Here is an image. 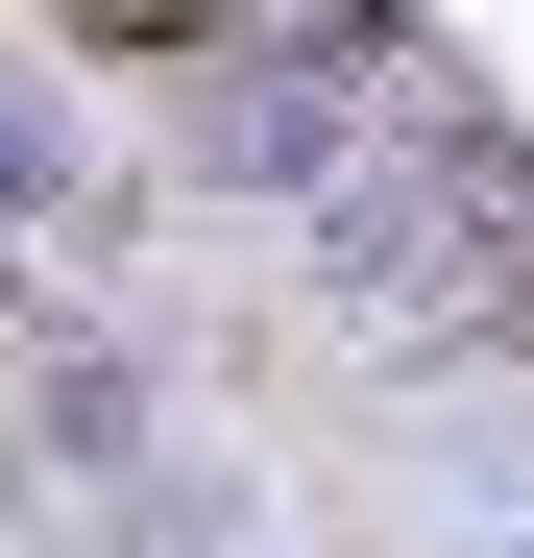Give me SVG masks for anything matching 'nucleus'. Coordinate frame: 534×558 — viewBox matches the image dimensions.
Returning <instances> with one entry per match:
<instances>
[{"label": "nucleus", "mask_w": 534, "mask_h": 558, "mask_svg": "<svg viewBox=\"0 0 534 558\" xmlns=\"http://www.w3.org/2000/svg\"><path fill=\"white\" fill-rule=\"evenodd\" d=\"M219 25V0H98V49H195Z\"/></svg>", "instance_id": "f257e3e1"}]
</instances>
